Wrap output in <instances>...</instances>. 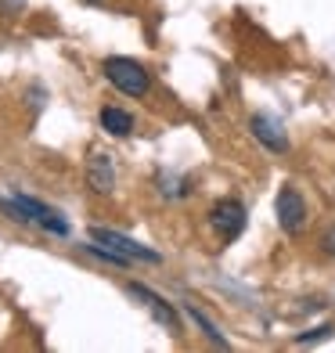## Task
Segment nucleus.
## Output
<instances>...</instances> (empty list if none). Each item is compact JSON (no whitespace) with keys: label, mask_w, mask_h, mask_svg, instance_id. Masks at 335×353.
I'll return each mask as SVG.
<instances>
[{"label":"nucleus","mask_w":335,"mask_h":353,"mask_svg":"<svg viewBox=\"0 0 335 353\" xmlns=\"http://www.w3.org/2000/svg\"><path fill=\"white\" fill-rule=\"evenodd\" d=\"M105 76H108L112 87L130 94V98H145L148 94V72L134 58H108L105 61Z\"/></svg>","instance_id":"obj_1"},{"label":"nucleus","mask_w":335,"mask_h":353,"mask_svg":"<svg viewBox=\"0 0 335 353\" xmlns=\"http://www.w3.org/2000/svg\"><path fill=\"white\" fill-rule=\"evenodd\" d=\"M90 242H98V245H105V249H112V252H119L123 260H137V263H159L163 256H159L155 249H148V245H141V242H134V238H126V234H119V231H108V228H90Z\"/></svg>","instance_id":"obj_2"},{"label":"nucleus","mask_w":335,"mask_h":353,"mask_svg":"<svg viewBox=\"0 0 335 353\" xmlns=\"http://www.w3.org/2000/svg\"><path fill=\"white\" fill-rule=\"evenodd\" d=\"M274 213H278V223H281L285 234H299L303 228H307V202H303V195H299L292 184H285L278 191Z\"/></svg>","instance_id":"obj_3"},{"label":"nucleus","mask_w":335,"mask_h":353,"mask_svg":"<svg viewBox=\"0 0 335 353\" xmlns=\"http://www.w3.org/2000/svg\"><path fill=\"white\" fill-rule=\"evenodd\" d=\"M249 130L267 152H289V130H285V123L278 116H270V112H256V116L249 119Z\"/></svg>","instance_id":"obj_4"},{"label":"nucleus","mask_w":335,"mask_h":353,"mask_svg":"<svg viewBox=\"0 0 335 353\" xmlns=\"http://www.w3.org/2000/svg\"><path fill=\"white\" fill-rule=\"evenodd\" d=\"M14 202H19V210L26 213L29 223H40V228L51 231V234H69V220L58 210H51V205H43V202L29 199V195H14Z\"/></svg>","instance_id":"obj_5"},{"label":"nucleus","mask_w":335,"mask_h":353,"mask_svg":"<svg viewBox=\"0 0 335 353\" xmlns=\"http://www.w3.org/2000/svg\"><path fill=\"white\" fill-rule=\"evenodd\" d=\"M210 216H213V228L220 231L223 242H234V238L242 234V228H245V205L238 202V199H223V202H216Z\"/></svg>","instance_id":"obj_6"},{"label":"nucleus","mask_w":335,"mask_h":353,"mask_svg":"<svg viewBox=\"0 0 335 353\" xmlns=\"http://www.w3.org/2000/svg\"><path fill=\"white\" fill-rule=\"evenodd\" d=\"M87 184L90 191H98V195H108L112 188H116V166H112V155L105 152H94L90 163H87Z\"/></svg>","instance_id":"obj_7"},{"label":"nucleus","mask_w":335,"mask_h":353,"mask_svg":"<svg viewBox=\"0 0 335 353\" xmlns=\"http://www.w3.org/2000/svg\"><path fill=\"white\" fill-rule=\"evenodd\" d=\"M130 296L145 299V307L152 310V317H155V321H163L170 332H181V317H177V310H173L163 296H155L152 288H145V285H130Z\"/></svg>","instance_id":"obj_8"},{"label":"nucleus","mask_w":335,"mask_h":353,"mask_svg":"<svg viewBox=\"0 0 335 353\" xmlns=\"http://www.w3.org/2000/svg\"><path fill=\"white\" fill-rule=\"evenodd\" d=\"M101 126L112 137H126V134H134V116L123 108H101Z\"/></svg>","instance_id":"obj_9"},{"label":"nucleus","mask_w":335,"mask_h":353,"mask_svg":"<svg viewBox=\"0 0 335 353\" xmlns=\"http://www.w3.org/2000/svg\"><path fill=\"white\" fill-rule=\"evenodd\" d=\"M187 317L195 321V325H199V328H202L205 335H210V343H216V346H227V339H223V332H220V328H216V325H213V321L205 317L202 310H195V307H187Z\"/></svg>","instance_id":"obj_10"},{"label":"nucleus","mask_w":335,"mask_h":353,"mask_svg":"<svg viewBox=\"0 0 335 353\" xmlns=\"http://www.w3.org/2000/svg\"><path fill=\"white\" fill-rule=\"evenodd\" d=\"M26 8V0H0V14H19Z\"/></svg>","instance_id":"obj_11"},{"label":"nucleus","mask_w":335,"mask_h":353,"mask_svg":"<svg viewBox=\"0 0 335 353\" xmlns=\"http://www.w3.org/2000/svg\"><path fill=\"white\" fill-rule=\"evenodd\" d=\"M328 332H332V325H321V328H317V332H310V335H303L299 343H314V339H325Z\"/></svg>","instance_id":"obj_12"},{"label":"nucleus","mask_w":335,"mask_h":353,"mask_svg":"<svg viewBox=\"0 0 335 353\" xmlns=\"http://www.w3.org/2000/svg\"><path fill=\"white\" fill-rule=\"evenodd\" d=\"M325 252H335V231L325 234Z\"/></svg>","instance_id":"obj_13"}]
</instances>
